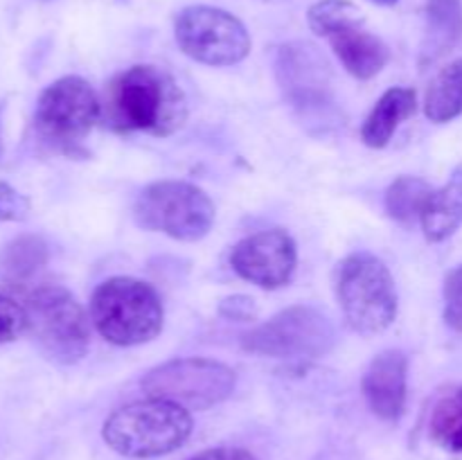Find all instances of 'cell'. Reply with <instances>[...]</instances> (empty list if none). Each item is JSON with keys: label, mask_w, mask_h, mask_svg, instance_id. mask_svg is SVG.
Masks as SVG:
<instances>
[{"label": "cell", "mask_w": 462, "mask_h": 460, "mask_svg": "<svg viewBox=\"0 0 462 460\" xmlns=\"http://www.w3.org/2000/svg\"><path fill=\"white\" fill-rule=\"evenodd\" d=\"M102 120L117 133L167 138L183 129L188 97L165 68L140 63L113 77L106 86Z\"/></svg>", "instance_id": "1"}, {"label": "cell", "mask_w": 462, "mask_h": 460, "mask_svg": "<svg viewBox=\"0 0 462 460\" xmlns=\"http://www.w3.org/2000/svg\"><path fill=\"white\" fill-rule=\"evenodd\" d=\"M192 415L167 400L134 401L108 415L102 437L125 458H158L183 446L192 433Z\"/></svg>", "instance_id": "2"}, {"label": "cell", "mask_w": 462, "mask_h": 460, "mask_svg": "<svg viewBox=\"0 0 462 460\" xmlns=\"http://www.w3.org/2000/svg\"><path fill=\"white\" fill-rule=\"evenodd\" d=\"M161 296L149 282L138 278H108L90 298V320L99 336L113 345H140L149 343L162 329Z\"/></svg>", "instance_id": "3"}, {"label": "cell", "mask_w": 462, "mask_h": 460, "mask_svg": "<svg viewBox=\"0 0 462 460\" xmlns=\"http://www.w3.org/2000/svg\"><path fill=\"white\" fill-rule=\"evenodd\" d=\"M337 298L343 318L364 336L382 334L397 318V287L373 253H352L338 264Z\"/></svg>", "instance_id": "4"}, {"label": "cell", "mask_w": 462, "mask_h": 460, "mask_svg": "<svg viewBox=\"0 0 462 460\" xmlns=\"http://www.w3.org/2000/svg\"><path fill=\"white\" fill-rule=\"evenodd\" d=\"M27 332L48 359L77 363L90 345V327L84 307L59 284H39L25 296Z\"/></svg>", "instance_id": "5"}, {"label": "cell", "mask_w": 462, "mask_h": 460, "mask_svg": "<svg viewBox=\"0 0 462 460\" xmlns=\"http://www.w3.org/2000/svg\"><path fill=\"white\" fill-rule=\"evenodd\" d=\"M135 224L179 242H199L210 233L217 207L201 188L185 180H156L134 203Z\"/></svg>", "instance_id": "6"}, {"label": "cell", "mask_w": 462, "mask_h": 460, "mask_svg": "<svg viewBox=\"0 0 462 460\" xmlns=\"http://www.w3.org/2000/svg\"><path fill=\"white\" fill-rule=\"evenodd\" d=\"M102 117V102L93 86L81 77H61L41 93L34 126L45 144L63 153H75Z\"/></svg>", "instance_id": "7"}, {"label": "cell", "mask_w": 462, "mask_h": 460, "mask_svg": "<svg viewBox=\"0 0 462 460\" xmlns=\"http://www.w3.org/2000/svg\"><path fill=\"white\" fill-rule=\"evenodd\" d=\"M334 343L337 329L329 316L310 305L289 307L242 338L246 352L273 359H320Z\"/></svg>", "instance_id": "8"}, {"label": "cell", "mask_w": 462, "mask_h": 460, "mask_svg": "<svg viewBox=\"0 0 462 460\" xmlns=\"http://www.w3.org/2000/svg\"><path fill=\"white\" fill-rule=\"evenodd\" d=\"M235 373L228 365L201 356L174 359L149 370L143 391L153 400H167L188 410H206L228 400L235 391Z\"/></svg>", "instance_id": "9"}, {"label": "cell", "mask_w": 462, "mask_h": 460, "mask_svg": "<svg viewBox=\"0 0 462 460\" xmlns=\"http://www.w3.org/2000/svg\"><path fill=\"white\" fill-rule=\"evenodd\" d=\"M179 48L206 66H233L251 52V34L237 16L210 5L180 9L174 21Z\"/></svg>", "instance_id": "10"}, {"label": "cell", "mask_w": 462, "mask_h": 460, "mask_svg": "<svg viewBox=\"0 0 462 460\" xmlns=\"http://www.w3.org/2000/svg\"><path fill=\"white\" fill-rule=\"evenodd\" d=\"M275 75L284 99L302 115H316L332 108L334 75L325 54L307 41L280 45Z\"/></svg>", "instance_id": "11"}, {"label": "cell", "mask_w": 462, "mask_h": 460, "mask_svg": "<svg viewBox=\"0 0 462 460\" xmlns=\"http://www.w3.org/2000/svg\"><path fill=\"white\" fill-rule=\"evenodd\" d=\"M296 242L282 228L251 235L230 253V266L235 273L262 289L284 287L296 273Z\"/></svg>", "instance_id": "12"}, {"label": "cell", "mask_w": 462, "mask_h": 460, "mask_svg": "<svg viewBox=\"0 0 462 460\" xmlns=\"http://www.w3.org/2000/svg\"><path fill=\"white\" fill-rule=\"evenodd\" d=\"M406 374H409V359L402 350H383L368 365L361 388L370 410L377 418L393 422L404 413Z\"/></svg>", "instance_id": "13"}, {"label": "cell", "mask_w": 462, "mask_h": 460, "mask_svg": "<svg viewBox=\"0 0 462 460\" xmlns=\"http://www.w3.org/2000/svg\"><path fill=\"white\" fill-rule=\"evenodd\" d=\"M334 54L356 79H373L391 61V50L377 34L368 32L364 23H352L328 36Z\"/></svg>", "instance_id": "14"}, {"label": "cell", "mask_w": 462, "mask_h": 460, "mask_svg": "<svg viewBox=\"0 0 462 460\" xmlns=\"http://www.w3.org/2000/svg\"><path fill=\"white\" fill-rule=\"evenodd\" d=\"M415 111H418V93L413 88L397 86V88L386 90L374 104L370 115L365 117L361 126V140L373 149L386 147L395 135L397 126L415 115Z\"/></svg>", "instance_id": "15"}, {"label": "cell", "mask_w": 462, "mask_h": 460, "mask_svg": "<svg viewBox=\"0 0 462 460\" xmlns=\"http://www.w3.org/2000/svg\"><path fill=\"white\" fill-rule=\"evenodd\" d=\"M422 233L429 242L440 244L462 225V162L451 171L449 180L440 189H433L424 206Z\"/></svg>", "instance_id": "16"}, {"label": "cell", "mask_w": 462, "mask_h": 460, "mask_svg": "<svg viewBox=\"0 0 462 460\" xmlns=\"http://www.w3.org/2000/svg\"><path fill=\"white\" fill-rule=\"evenodd\" d=\"M462 39V0H427V27H424L420 66L438 61Z\"/></svg>", "instance_id": "17"}, {"label": "cell", "mask_w": 462, "mask_h": 460, "mask_svg": "<svg viewBox=\"0 0 462 460\" xmlns=\"http://www.w3.org/2000/svg\"><path fill=\"white\" fill-rule=\"evenodd\" d=\"M424 113L436 124L462 115V57L438 70L424 95Z\"/></svg>", "instance_id": "18"}, {"label": "cell", "mask_w": 462, "mask_h": 460, "mask_svg": "<svg viewBox=\"0 0 462 460\" xmlns=\"http://www.w3.org/2000/svg\"><path fill=\"white\" fill-rule=\"evenodd\" d=\"M433 188L418 176H400L386 192V212L397 224L411 225L420 221Z\"/></svg>", "instance_id": "19"}, {"label": "cell", "mask_w": 462, "mask_h": 460, "mask_svg": "<svg viewBox=\"0 0 462 460\" xmlns=\"http://www.w3.org/2000/svg\"><path fill=\"white\" fill-rule=\"evenodd\" d=\"M48 244L39 235H21L5 246L0 253V269L14 282L30 280L39 269L48 264Z\"/></svg>", "instance_id": "20"}, {"label": "cell", "mask_w": 462, "mask_h": 460, "mask_svg": "<svg viewBox=\"0 0 462 460\" xmlns=\"http://www.w3.org/2000/svg\"><path fill=\"white\" fill-rule=\"evenodd\" d=\"M429 436L442 449L462 454V386L442 397L431 410Z\"/></svg>", "instance_id": "21"}, {"label": "cell", "mask_w": 462, "mask_h": 460, "mask_svg": "<svg viewBox=\"0 0 462 460\" xmlns=\"http://www.w3.org/2000/svg\"><path fill=\"white\" fill-rule=\"evenodd\" d=\"M307 23L316 36L328 39L341 27L352 23H365V14L350 0H319L307 12Z\"/></svg>", "instance_id": "22"}, {"label": "cell", "mask_w": 462, "mask_h": 460, "mask_svg": "<svg viewBox=\"0 0 462 460\" xmlns=\"http://www.w3.org/2000/svg\"><path fill=\"white\" fill-rule=\"evenodd\" d=\"M27 332L25 307L0 293V343H9Z\"/></svg>", "instance_id": "23"}, {"label": "cell", "mask_w": 462, "mask_h": 460, "mask_svg": "<svg viewBox=\"0 0 462 460\" xmlns=\"http://www.w3.org/2000/svg\"><path fill=\"white\" fill-rule=\"evenodd\" d=\"M445 323L462 334V264L445 278Z\"/></svg>", "instance_id": "24"}, {"label": "cell", "mask_w": 462, "mask_h": 460, "mask_svg": "<svg viewBox=\"0 0 462 460\" xmlns=\"http://www.w3.org/2000/svg\"><path fill=\"white\" fill-rule=\"evenodd\" d=\"M30 198L14 189L7 180H0V224L25 221L30 215Z\"/></svg>", "instance_id": "25"}, {"label": "cell", "mask_w": 462, "mask_h": 460, "mask_svg": "<svg viewBox=\"0 0 462 460\" xmlns=\"http://www.w3.org/2000/svg\"><path fill=\"white\" fill-rule=\"evenodd\" d=\"M221 314L228 316L233 320H251L255 318L257 314V307L253 302V298L246 296H233V298H226L221 302Z\"/></svg>", "instance_id": "26"}, {"label": "cell", "mask_w": 462, "mask_h": 460, "mask_svg": "<svg viewBox=\"0 0 462 460\" xmlns=\"http://www.w3.org/2000/svg\"><path fill=\"white\" fill-rule=\"evenodd\" d=\"M189 460H257L251 451L237 449V446H217V449H208L197 454Z\"/></svg>", "instance_id": "27"}, {"label": "cell", "mask_w": 462, "mask_h": 460, "mask_svg": "<svg viewBox=\"0 0 462 460\" xmlns=\"http://www.w3.org/2000/svg\"><path fill=\"white\" fill-rule=\"evenodd\" d=\"M370 3H377V5H386V7H388V5H395V3H397V0H370Z\"/></svg>", "instance_id": "28"}, {"label": "cell", "mask_w": 462, "mask_h": 460, "mask_svg": "<svg viewBox=\"0 0 462 460\" xmlns=\"http://www.w3.org/2000/svg\"><path fill=\"white\" fill-rule=\"evenodd\" d=\"M264 3H278V0H264Z\"/></svg>", "instance_id": "29"}]
</instances>
